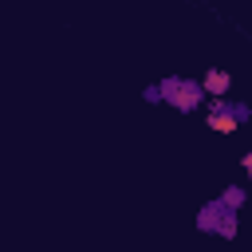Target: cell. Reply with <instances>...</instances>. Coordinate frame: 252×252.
Listing matches in <instances>:
<instances>
[{
  "label": "cell",
  "instance_id": "obj_2",
  "mask_svg": "<svg viewBox=\"0 0 252 252\" xmlns=\"http://www.w3.org/2000/svg\"><path fill=\"white\" fill-rule=\"evenodd\" d=\"M197 224H201L205 232L236 236V209H232V205H224V201H213V205H205V209H201Z\"/></svg>",
  "mask_w": 252,
  "mask_h": 252
},
{
  "label": "cell",
  "instance_id": "obj_4",
  "mask_svg": "<svg viewBox=\"0 0 252 252\" xmlns=\"http://www.w3.org/2000/svg\"><path fill=\"white\" fill-rule=\"evenodd\" d=\"M228 83H232V79H228V71H209V75L201 79L205 94H213V98H220V94L228 91Z\"/></svg>",
  "mask_w": 252,
  "mask_h": 252
},
{
  "label": "cell",
  "instance_id": "obj_5",
  "mask_svg": "<svg viewBox=\"0 0 252 252\" xmlns=\"http://www.w3.org/2000/svg\"><path fill=\"white\" fill-rule=\"evenodd\" d=\"M220 201H224V205H232V209H240L244 193H240V189H224V193H220Z\"/></svg>",
  "mask_w": 252,
  "mask_h": 252
},
{
  "label": "cell",
  "instance_id": "obj_1",
  "mask_svg": "<svg viewBox=\"0 0 252 252\" xmlns=\"http://www.w3.org/2000/svg\"><path fill=\"white\" fill-rule=\"evenodd\" d=\"M146 98H161V102H169V106H177V110H193V106H201L205 87L193 83V79H177V75H173V79H161L158 87H150Z\"/></svg>",
  "mask_w": 252,
  "mask_h": 252
},
{
  "label": "cell",
  "instance_id": "obj_3",
  "mask_svg": "<svg viewBox=\"0 0 252 252\" xmlns=\"http://www.w3.org/2000/svg\"><path fill=\"white\" fill-rule=\"evenodd\" d=\"M248 118V106H240V102H228L224 94L220 98H213V114H209V126L213 130H220V134H232L240 122Z\"/></svg>",
  "mask_w": 252,
  "mask_h": 252
},
{
  "label": "cell",
  "instance_id": "obj_6",
  "mask_svg": "<svg viewBox=\"0 0 252 252\" xmlns=\"http://www.w3.org/2000/svg\"><path fill=\"white\" fill-rule=\"evenodd\" d=\"M244 169H248V173H252V150H248V154H244Z\"/></svg>",
  "mask_w": 252,
  "mask_h": 252
}]
</instances>
